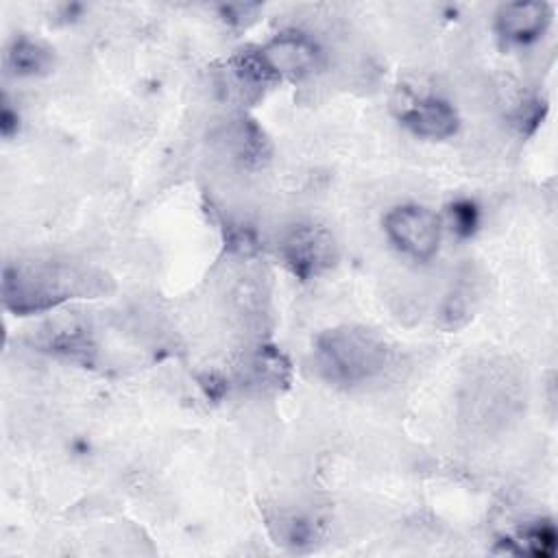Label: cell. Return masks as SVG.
Instances as JSON below:
<instances>
[{
  "label": "cell",
  "instance_id": "10",
  "mask_svg": "<svg viewBox=\"0 0 558 558\" xmlns=\"http://www.w3.org/2000/svg\"><path fill=\"white\" fill-rule=\"evenodd\" d=\"M222 144L229 150L231 159L238 161L242 168L259 170L270 161L272 146L266 133L248 118L231 120L222 131Z\"/></svg>",
  "mask_w": 558,
  "mask_h": 558
},
{
  "label": "cell",
  "instance_id": "2",
  "mask_svg": "<svg viewBox=\"0 0 558 558\" xmlns=\"http://www.w3.org/2000/svg\"><path fill=\"white\" fill-rule=\"evenodd\" d=\"M318 373L336 386H360L379 377L392 357L388 342L373 329L338 325L316 338Z\"/></svg>",
  "mask_w": 558,
  "mask_h": 558
},
{
  "label": "cell",
  "instance_id": "3",
  "mask_svg": "<svg viewBox=\"0 0 558 558\" xmlns=\"http://www.w3.org/2000/svg\"><path fill=\"white\" fill-rule=\"evenodd\" d=\"M279 255L286 268L301 281H312L329 272L340 257L336 235L320 222L301 220L290 225L279 238Z\"/></svg>",
  "mask_w": 558,
  "mask_h": 558
},
{
  "label": "cell",
  "instance_id": "14",
  "mask_svg": "<svg viewBox=\"0 0 558 558\" xmlns=\"http://www.w3.org/2000/svg\"><path fill=\"white\" fill-rule=\"evenodd\" d=\"M41 344L48 351L61 353L72 360H89V355L94 353V344L87 331L83 327H72V325L63 329H54L52 333H46Z\"/></svg>",
  "mask_w": 558,
  "mask_h": 558
},
{
  "label": "cell",
  "instance_id": "5",
  "mask_svg": "<svg viewBox=\"0 0 558 558\" xmlns=\"http://www.w3.org/2000/svg\"><path fill=\"white\" fill-rule=\"evenodd\" d=\"M514 381L504 366H486L471 386L464 403L469 405V421L490 425L510 416L514 399H512Z\"/></svg>",
  "mask_w": 558,
  "mask_h": 558
},
{
  "label": "cell",
  "instance_id": "11",
  "mask_svg": "<svg viewBox=\"0 0 558 558\" xmlns=\"http://www.w3.org/2000/svg\"><path fill=\"white\" fill-rule=\"evenodd\" d=\"M52 50L26 35L15 37L7 48V68L15 76H41L52 70Z\"/></svg>",
  "mask_w": 558,
  "mask_h": 558
},
{
  "label": "cell",
  "instance_id": "8",
  "mask_svg": "<svg viewBox=\"0 0 558 558\" xmlns=\"http://www.w3.org/2000/svg\"><path fill=\"white\" fill-rule=\"evenodd\" d=\"M264 57L281 78H303L318 65L320 52L314 39L299 31L279 33L262 48Z\"/></svg>",
  "mask_w": 558,
  "mask_h": 558
},
{
  "label": "cell",
  "instance_id": "12",
  "mask_svg": "<svg viewBox=\"0 0 558 558\" xmlns=\"http://www.w3.org/2000/svg\"><path fill=\"white\" fill-rule=\"evenodd\" d=\"M501 549L517 556L551 558L556 554V527L551 521H534L521 527L514 536L504 538Z\"/></svg>",
  "mask_w": 558,
  "mask_h": 558
},
{
  "label": "cell",
  "instance_id": "15",
  "mask_svg": "<svg viewBox=\"0 0 558 558\" xmlns=\"http://www.w3.org/2000/svg\"><path fill=\"white\" fill-rule=\"evenodd\" d=\"M449 216H451V225L453 231L460 238H471L480 225V209L473 201L469 198H460L456 203H451L449 207Z\"/></svg>",
  "mask_w": 558,
  "mask_h": 558
},
{
  "label": "cell",
  "instance_id": "1",
  "mask_svg": "<svg viewBox=\"0 0 558 558\" xmlns=\"http://www.w3.org/2000/svg\"><path fill=\"white\" fill-rule=\"evenodd\" d=\"M109 277L92 266L61 259L9 262L2 270L4 307L17 316L48 312L72 299L107 292Z\"/></svg>",
  "mask_w": 558,
  "mask_h": 558
},
{
  "label": "cell",
  "instance_id": "9",
  "mask_svg": "<svg viewBox=\"0 0 558 558\" xmlns=\"http://www.w3.org/2000/svg\"><path fill=\"white\" fill-rule=\"evenodd\" d=\"M551 22V7L536 0H519L499 7L495 26L510 44H532L547 31Z\"/></svg>",
  "mask_w": 558,
  "mask_h": 558
},
{
  "label": "cell",
  "instance_id": "4",
  "mask_svg": "<svg viewBox=\"0 0 558 558\" xmlns=\"http://www.w3.org/2000/svg\"><path fill=\"white\" fill-rule=\"evenodd\" d=\"M384 231L390 244L414 262H427L438 253L440 246V218L414 203L397 205L384 216Z\"/></svg>",
  "mask_w": 558,
  "mask_h": 558
},
{
  "label": "cell",
  "instance_id": "7",
  "mask_svg": "<svg viewBox=\"0 0 558 558\" xmlns=\"http://www.w3.org/2000/svg\"><path fill=\"white\" fill-rule=\"evenodd\" d=\"M399 120L414 135L425 140H447L456 135L460 118L456 107L440 96H418L403 102Z\"/></svg>",
  "mask_w": 558,
  "mask_h": 558
},
{
  "label": "cell",
  "instance_id": "16",
  "mask_svg": "<svg viewBox=\"0 0 558 558\" xmlns=\"http://www.w3.org/2000/svg\"><path fill=\"white\" fill-rule=\"evenodd\" d=\"M17 126H20V116H17V111L11 107V102L4 96L2 111H0V131L9 140L13 133H17Z\"/></svg>",
  "mask_w": 558,
  "mask_h": 558
},
{
  "label": "cell",
  "instance_id": "13",
  "mask_svg": "<svg viewBox=\"0 0 558 558\" xmlns=\"http://www.w3.org/2000/svg\"><path fill=\"white\" fill-rule=\"evenodd\" d=\"M251 377L264 390H279L290 381V364L277 347H259L251 360Z\"/></svg>",
  "mask_w": 558,
  "mask_h": 558
},
{
  "label": "cell",
  "instance_id": "6",
  "mask_svg": "<svg viewBox=\"0 0 558 558\" xmlns=\"http://www.w3.org/2000/svg\"><path fill=\"white\" fill-rule=\"evenodd\" d=\"M279 83L272 65L262 48H244L229 57L222 68V85L227 94L240 102H253Z\"/></svg>",
  "mask_w": 558,
  "mask_h": 558
}]
</instances>
